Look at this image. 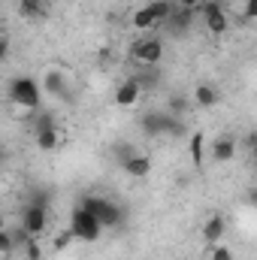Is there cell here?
Wrapping results in <instances>:
<instances>
[{"instance_id":"cell-1","label":"cell","mask_w":257,"mask_h":260,"mask_svg":"<svg viewBox=\"0 0 257 260\" xmlns=\"http://www.w3.org/2000/svg\"><path fill=\"white\" fill-rule=\"evenodd\" d=\"M70 227H73L76 239H85V242H94V239H100V233H103V224H100V218H97L94 212L82 209V206L73 212V218H70Z\"/></svg>"},{"instance_id":"cell-2","label":"cell","mask_w":257,"mask_h":260,"mask_svg":"<svg viewBox=\"0 0 257 260\" xmlns=\"http://www.w3.org/2000/svg\"><path fill=\"white\" fill-rule=\"evenodd\" d=\"M9 100L12 103H21V106H30V109H40V100H43V91H40V82L34 79H15L12 88H9Z\"/></svg>"},{"instance_id":"cell-3","label":"cell","mask_w":257,"mask_h":260,"mask_svg":"<svg viewBox=\"0 0 257 260\" xmlns=\"http://www.w3.org/2000/svg\"><path fill=\"white\" fill-rule=\"evenodd\" d=\"M46 224H49V215H46V206H27L24 209V215H21V230L24 233H30V236H40L43 230H46Z\"/></svg>"},{"instance_id":"cell-4","label":"cell","mask_w":257,"mask_h":260,"mask_svg":"<svg viewBox=\"0 0 257 260\" xmlns=\"http://www.w3.org/2000/svg\"><path fill=\"white\" fill-rule=\"evenodd\" d=\"M133 58L139 64H157L164 58V43L160 40H139L133 46Z\"/></svg>"},{"instance_id":"cell-5","label":"cell","mask_w":257,"mask_h":260,"mask_svg":"<svg viewBox=\"0 0 257 260\" xmlns=\"http://www.w3.org/2000/svg\"><path fill=\"white\" fill-rule=\"evenodd\" d=\"M34 133H37V148L40 151H55L58 148V130H55V121L49 115L40 118V124H37Z\"/></svg>"},{"instance_id":"cell-6","label":"cell","mask_w":257,"mask_h":260,"mask_svg":"<svg viewBox=\"0 0 257 260\" xmlns=\"http://www.w3.org/2000/svg\"><path fill=\"white\" fill-rule=\"evenodd\" d=\"M115 103L121 109H133L139 103V85H136V79H127V82H121L115 88Z\"/></svg>"},{"instance_id":"cell-7","label":"cell","mask_w":257,"mask_h":260,"mask_svg":"<svg viewBox=\"0 0 257 260\" xmlns=\"http://www.w3.org/2000/svg\"><path fill=\"white\" fill-rule=\"evenodd\" d=\"M124 173H127L130 179H145V176L151 173L148 154H130L127 160H124Z\"/></svg>"},{"instance_id":"cell-8","label":"cell","mask_w":257,"mask_h":260,"mask_svg":"<svg viewBox=\"0 0 257 260\" xmlns=\"http://www.w3.org/2000/svg\"><path fill=\"white\" fill-rule=\"evenodd\" d=\"M224 230H227V221H224L221 215H212V218L203 224V239H206L209 245H218L221 236H224Z\"/></svg>"},{"instance_id":"cell-9","label":"cell","mask_w":257,"mask_h":260,"mask_svg":"<svg viewBox=\"0 0 257 260\" xmlns=\"http://www.w3.org/2000/svg\"><path fill=\"white\" fill-rule=\"evenodd\" d=\"M43 91H46V94H52V97H64V94H67L64 76H61L58 70H46V73H43Z\"/></svg>"},{"instance_id":"cell-10","label":"cell","mask_w":257,"mask_h":260,"mask_svg":"<svg viewBox=\"0 0 257 260\" xmlns=\"http://www.w3.org/2000/svg\"><path fill=\"white\" fill-rule=\"evenodd\" d=\"M212 157H215V160H221V164L233 160V157H236V142H233L230 136L215 139V145H212Z\"/></svg>"},{"instance_id":"cell-11","label":"cell","mask_w":257,"mask_h":260,"mask_svg":"<svg viewBox=\"0 0 257 260\" xmlns=\"http://www.w3.org/2000/svg\"><path fill=\"white\" fill-rule=\"evenodd\" d=\"M194 103H197V106H203V109H209V106H215V103H218V91H215L212 85L200 82V85L194 88Z\"/></svg>"},{"instance_id":"cell-12","label":"cell","mask_w":257,"mask_h":260,"mask_svg":"<svg viewBox=\"0 0 257 260\" xmlns=\"http://www.w3.org/2000/svg\"><path fill=\"white\" fill-rule=\"evenodd\" d=\"M130 21H133V27H136V30H151V27L157 24V18L151 15V9H148V6H142V9H136Z\"/></svg>"},{"instance_id":"cell-13","label":"cell","mask_w":257,"mask_h":260,"mask_svg":"<svg viewBox=\"0 0 257 260\" xmlns=\"http://www.w3.org/2000/svg\"><path fill=\"white\" fill-rule=\"evenodd\" d=\"M203 148H206V136L197 130L191 139H188V151H191V157H194V167H203V157H206Z\"/></svg>"},{"instance_id":"cell-14","label":"cell","mask_w":257,"mask_h":260,"mask_svg":"<svg viewBox=\"0 0 257 260\" xmlns=\"http://www.w3.org/2000/svg\"><path fill=\"white\" fill-rule=\"evenodd\" d=\"M49 3H52V0H21V12H24L27 18H40V15H46Z\"/></svg>"},{"instance_id":"cell-15","label":"cell","mask_w":257,"mask_h":260,"mask_svg":"<svg viewBox=\"0 0 257 260\" xmlns=\"http://www.w3.org/2000/svg\"><path fill=\"white\" fill-rule=\"evenodd\" d=\"M148 9H151V15H154L157 21H170V15L176 12L170 0H154V3H148Z\"/></svg>"},{"instance_id":"cell-16","label":"cell","mask_w":257,"mask_h":260,"mask_svg":"<svg viewBox=\"0 0 257 260\" xmlns=\"http://www.w3.org/2000/svg\"><path fill=\"white\" fill-rule=\"evenodd\" d=\"M118 221H121V209H118L115 203H106V209L100 212V224H103V227H115Z\"/></svg>"},{"instance_id":"cell-17","label":"cell","mask_w":257,"mask_h":260,"mask_svg":"<svg viewBox=\"0 0 257 260\" xmlns=\"http://www.w3.org/2000/svg\"><path fill=\"white\" fill-rule=\"evenodd\" d=\"M191 18H194V9H176V12L170 15V24H173L176 30H185V27L191 24Z\"/></svg>"},{"instance_id":"cell-18","label":"cell","mask_w":257,"mask_h":260,"mask_svg":"<svg viewBox=\"0 0 257 260\" xmlns=\"http://www.w3.org/2000/svg\"><path fill=\"white\" fill-rule=\"evenodd\" d=\"M106 203H109L106 197H85V200H82L79 206H82V209H88V212H94V215L100 218V212L106 209Z\"/></svg>"},{"instance_id":"cell-19","label":"cell","mask_w":257,"mask_h":260,"mask_svg":"<svg viewBox=\"0 0 257 260\" xmlns=\"http://www.w3.org/2000/svg\"><path fill=\"white\" fill-rule=\"evenodd\" d=\"M24 257L27 260H43V245L37 242V236H27V239H24Z\"/></svg>"},{"instance_id":"cell-20","label":"cell","mask_w":257,"mask_h":260,"mask_svg":"<svg viewBox=\"0 0 257 260\" xmlns=\"http://www.w3.org/2000/svg\"><path fill=\"white\" fill-rule=\"evenodd\" d=\"M209 260H233V251H230L227 245H221V242H218V245H212V248H209Z\"/></svg>"},{"instance_id":"cell-21","label":"cell","mask_w":257,"mask_h":260,"mask_svg":"<svg viewBox=\"0 0 257 260\" xmlns=\"http://www.w3.org/2000/svg\"><path fill=\"white\" fill-rule=\"evenodd\" d=\"M70 239H76V233H73V227H67L64 233H58V239H55V251H64L67 248V242Z\"/></svg>"},{"instance_id":"cell-22","label":"cell","mask_w":257,"mask_h":260,"mask_svg":"<svg viewBox=\"0 0 257 260\" xmlns=\"http://www.w3.org/2000/svg\"><path fill=\"white\" fill-rule=\"evenodd\" d=\"M0 251H3V254H12V236H9L6 230L0 233Z\"/></svg>"},{"instance_id":"cell-23","label":"cell","mask_w":257,"mask_h":260,"mask_svg":"<svg viewBox=\"0 0 257 260\" xmlns=\"http://www.w3.org/2000/svg\"><path fill=\"white\" fill-rule=\"evenodd\" d=\"M242 12H245V18H257V0H245V6H242Z\"/></svg>"},{"instance_id":"cell-24","label":"cell","mask_w":257,"mask_h":260,"mask_svg":"<svg viewBox=\"0 0 257 260\" xmlns=\"http://www.w3.org/2000/svg\"><path fill=\"white\" fill-rule=\"evenodd\" d=\"M170 112H185V100L182 97H173L170 100Z\"/></svg>"},{"instance_id":"cell-25","label":"cell","mask_w":257,"mask_h":260,"mask_svg":"<svg viewBox=\"0 0 257 260\" xmlns=\"http://www.w3.org/2000/svg\"><path fill=\"white\" fill-rule=\"evenodd\" d=\"M176 3H179L182 9H197V6H200V0H176Z\"/></svg>"},{"instance_id":"cell-26","label":"cell","mask_w":257,"mask_h":260,"mask_svg":"<svg viewBox=\"0 0 257 260\" xmlns=\"http://www.w3.org/2000/svg\"><path fill=\"white\" fill-rule=\"evenodd\" d=\"M248 200H251V203H254V206H257V188H254V191H251V194H248Z\"/></svg>"},{"instance_id":"cell-27","label":"cell","mask_w":257,"mask_h":260,"mask_svg":"<svg viewBox=\"0 0 257 260\" xmlns=\"http://www.w3.org/2000/svg\"><path fill=\"white\" fill-rule=\"evenodd\" d=\"M212 3H218V0H200V6H212Z\"/></svg>"},{"instance_id":"cell-28","label":"cell","mask_w":257,"mask_h":260,"mask_svg":"<svg viewBox=\"0 0 257 260\" xmlns=\"http://www.w3.org/2000/svg\"><path fill=\"white\" fill-rule=\"evenodd\" d=\"M251 154H254V157H257V142H254V145H251Z\"/></svg>"}]
</instances>
